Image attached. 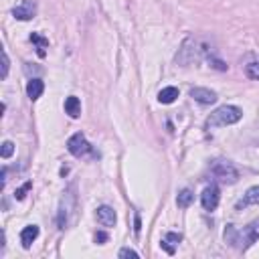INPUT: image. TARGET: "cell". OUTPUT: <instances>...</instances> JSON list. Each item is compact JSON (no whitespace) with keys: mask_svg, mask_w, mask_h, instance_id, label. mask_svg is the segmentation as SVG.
<instances>
[{"mask_svg":"<svg viewBox=\"0 0 259 259\" xmlns=\"http://www.w3.org/2000/svg\"><path fill=\"white\" fill-rule=\"evenodd\" d=\"M8 69H10V59H8L6 51H2V79L8 77Z\"/></svg>","mask_w":259,"mask_h":259,"instance_id":"23","label":"cell"},{"mask_svg":"<svg viewBox=\"0 0 259 259\" xmlns=\"http://www.w3.org/2000/svg\"><path fill=\"white\" fill-rule=\"evenodd\" d=\"M45 91V83L38 79V77H32L28 83H26V95L30 101H36Z\"/></svg>","mask_w":259,"mask_h":259,"instance_id":"13","label":"cell"},{"mask_svg":"<svg viewBox=\"0 0 259 259\" xmlns=\"http://www.w3.org/2000/svg\"><path fill=\"white\" fill-rule=\"evenodd\" d=\"M176 97H178V89L176 87H164L160 93H158V101L160 103H164V105H170V103H174L176 101Z\"/></svg>","mask_w":259,"mask_h":259,"instance_id":"17","label":"cell"},{"mask_svg":"<svg viewBox=\"0 0 259 259\" xmlns=\"http://www.w3.org/2000/svg\"><path fill=\"white\" fill-rule=\"evenodd\" d=\"M36 237H38V227H36V225H26V227L20 231V243H22V247L28 249V247L34 243Z\"/></svg>","mask_w":259,"mask_h":259,"instance_id":"14","label":"cell"},{"mask_svg":"<svg viewBox=\"0 0 259 259\" xmlns=\"http://www.w3.org/2000/svg\"><path fill=\"white\" fill-rule=\"evenodd\" d=\"M206 63H208V67H212V69H217V71H227V63H225L223 59H219L214 53H210V55L206 57Z\"/></svg>","mask_w":259,"mask_h":259,"instance_id":"19","label":"cell"},{"mask_svg":"<svg viewBox=\"0 0 259 259\" xmlns=\"http://www.w3.org/2000/svg\"><path fill=\"white\" fill-rule=\"evenodd\" d=\"M107 239H109V237H107L105 233H101V231H99V233H95V243H99V245H103V243H105Z\"/></svg>","mask_w":259,"mask_h":259,"instance_id":"25","label":"cell"},{"mask_svg":"<svg viewBox=\"0 0 259 259\" xmlns=\"http://www.w3.org/2000/svg\"><path fill=\"white\" fill-rule=\"evenodd\" d=\"M210 174L219 180V182H225V184H233L239 180V170L229 162V160H212L210 166H208Z\"/></svg>","mask_w":259,"mask_h":259,"instance_id":"5","label":"cell"},{"mask_svg":"<svg viewBox=\"0 0 259 259\" xmlns=\"http://www.w3.org/2000/svg\"><path fill=\"white\" fill-rule=\"evenodd\" d=\"M30 186H32V182H24L20 188H16V190H14V198H16V200H22V198L26 196V192L30 190Z\"/></svg>","mask_w":259,"mask_h":259,"instance_id":"21","label":"cell"},{"mask_svg":"<svg viewBox=\"0 0 259 259\" xmlns=\"http://www.w3.org/2000/svg\"><path fill=\"white\" fill-rule=\"evenodd\" d=\"M245 75H247L249 79H253V81H259V61L249 63V65L245 67Z\"/></svg>","mask_w":259,"mask_h":259,"instance_id":"20","label":"cell"},{"mask_svg":"<svg viewBox=\"0 0 259 259\" xmlns=\"http://www.w3.org/2000/svg\"><path fill=\"white\" fill-rule=\"evenodd\" d=\"M95 219H97V223L101 225V227H113L115 223H117V214H115V210L111 208V206H107V204H101V206H97V210H95Z\"/></svg>","mask_w":259,"mask_h":259,"instance_id":"9","label":"cell"},{"mask_svg":"<svg viewBox=\"0 0 259 259\" xmlns=\"http://www.w3.org/2000/svg\"><path fill=\"white\" fill-rule=\"evenodd\" d=\"M192 200H194V192H192L190 188H182V190L178 192V196H176V204H178L180 208H188V206L192 204Z\"/></svg>","mask_w":259,"mask_h":259,"instance_id":"18","label":"cell"},{"mask_svg":"<svg viewBox=\"0 0 259 259\" xmlns=\"http://www.w3.org/2000/svg\"><path fill=\"white\" fill-rule=\"evenodd\" d=\"M182 241V235L180 233H174V231H170V233H166L162 239H160V247L168 253V255H174L176 253V247H178V243Z\"/></svg>","mask_w":259,"mask_h":259,"instance_id":"12","label":"cell"},{"mask_svg":"<svg viewBox=\"0 0 259 259\" xmlns=\"http://www.w3.org/2000/svg\"><path fill=\"white\" fill-rule=\"evenodd\" d=\"M34 14H36V6L30 0H24L18 6L12 8V16L16 20H30V18H34Z\"/></svg>","mask_w":259,"mask_h":259,"instance_id":"10","label":"cell"},{"mask_svg":"<svg viewBox=\"0 0 259 259\" xmlns=\"http://www.w3.org/2000/svg\"><path fill=\"white\" fill-rule=\"evenodd\" d=\"M188 95H190L196 103H200V105H212V103L219 99L217 93H214L212 89H208V87H192Z\"/></svg>","mask_w":259,"mask_h":259,"instance_id":"8","label":"cell"},{"mask_svg":"<svg viewBox=\"0 0 259 259\" xmlns=\"http://www.w3.org/2000/svg\"><path fill=\"white\" fill-rule=\"evenodd\" d=\"M117 257H136V259H138V257H140V253H138V251H134V249H130V247H123V249L117 253Z\"/></svg>","mask_w":259,"mask_h":259,"instance_id":"24","label":"cell"},{"mask_svg":"<svg viewBox=\"0 0 259 259\" xmlns=\"http://www.w3.org/2000/svg\"><path fill=\"white\" fill-rule=\"evenodd\" d=\"M219 200H221V190L217 184H210V186H204L202 194H200V204L204 210L212 212L217 206H219Z\"/></svg>","mask_w":259,"mask_h":259,"instance_id":"7","label":"cell"},{"mask_svg":"<svg viewBox=\"0 0 259 259\" xmlns=\"http://www.w3.org/2000/svg\"><path fill=\"white\" fill-rule=\"evenodd\" d=\"M67 150H69V154H73L75 158H85V156L99 158V154L93 150V146L87 142V138H85L81 132L73 134V136L67 140Z\"/></svg>","mask_w":259,"mask_h":259,"instance_id":"6","label":"cell"},{"mask_svg":"<svg viewBox=\"0 0 259 259\" xmlns=\"http://www.w3.org/2000/svg\"><path fill=\"white\" fill-rule=\"evenodd\" d=\"M30 42H34V47H36V55H38V57H45V55H47L49 40H47L40 32H30Z\"/></svg>","mask_w":259,"mask_h":259,"instance_id":"16","label":"cell"},{"mask_svg":"<svg viewBox=\"0 0 259 259\" xmlns=\"http://www.w3.org/2000/svg\"><path fill=\"white\" fill-rule=\"evenodd\" d=\"M251 204H259V184L247 188V192L243 194V198L235 204V210H243V208H247Z\"/></svg>","mask_w":259,"mask_h":259,"instance_id":"11","label":"cell"},{"mask_svg":"<svg viewBox=\"0 0 259 259\" xmlns=\"http://www.w3.org/2000/svg\"><path fill=\"white\" fill-rule=\"evenodd\" d=\"M210 53H212V49H210L208 42H204V40L198 38V36H186L184 42L180 45V49H178L174 61H176V65H180V67H190L192 63H198V61L206 59Z\"/></svg>","mask_w":259,"mask_h":259,"instance_id":"1","label":"cell"},{"mask_svg":"<svg viewBox=\"0 0 259 259\" xmlns=\"http://www.w3.org/2000/svg\"><path fill=\"white\" fill-rule=\"evenodd\" d=\"M75 206H77V196H75V186H71L63 194V198L59 202V212H57V225H59V229H67V225H69V221H71V217L75 212Z\"/></svg>","mask_w":259,"mask_h":259,"instance_id":"4","label":"cell"},{"mask_svg":"<svg viewBox=\"0 0 259 259\" xmlns=\"http://www.w3.org/2000/svg\"><path fill=\"white\" fill-rule=\"evenodd\" d=\"M243 117V109L237 105H221L217 107L206 119H204V127L212 130V127H225V125H233L237 121H241Z\"/></svg>","mask_w":259,"mask_h":259,"instance_id":"3","label":"cell"},{"mask_svg":"<svg viewBox=\"0 0 259 259\" xmlns=\"http://www.w3.org/2000/svg\"><path fill=\"white\" fill-rule=\"evenodd\" d=\"M223 237H225V241H227L233 249H237V251H247V249L259 239V219L253 221V223H249V225H245L243 229H239V227H235V225H227Z\"/></svg>","mask_w":259,"mask_h":259,"instance_id":"2","label":"cell"},{"mask_svg":"<svg viewBox=\"0 0 259 259\" xmlns=\"http://www.w3.org/2000/svg\"><path fill=\"white\" fill-rule=\"evenodd\" d=\"M65 113H67L69 117H73V119H77V117L81 115V101H79V97L69 95V97L65 99Z\"/></svg>","mask_w":259,"mask_h":259,"instance_id":"15","label":"cell"},{"mask_svg":"<svg viewBox=\"0 0 259 259\" xmlns=\"http://www.w3.org/2000/svg\"><path fill=\"white\" fill-rule=\"evenodd\" d=\"M14 154V144L10 142V140H6L4 144H2V158L6 160V158H10Z\"/></svg>","mask_w":259,"mask_h":259,"instance_id":"22","label":"cell"}]
</instances>
